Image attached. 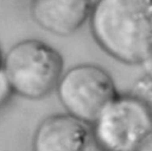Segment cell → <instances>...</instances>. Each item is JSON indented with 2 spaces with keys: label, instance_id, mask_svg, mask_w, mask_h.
<instances>
[{
  "label": "cell",
  "instance_id": "cell-2",
  "mask_svg": "<svg viewBox=\"0 0 152 151\" xmlns=\"http://www.w3.org/2000/svg\"><path fill=\"white\" fill-rule=\"evenodd\" d=\"M63 71L59 51L40 39H23L4 52L2 73L13 95L27 100L48 96L55 90Z\"/></svg>",
  "mask_w": 152,
  "mask_h": 151
},
{
  "label": "cell",
  "instance_id": "cell-9",
  "mask_svg": "<svg viewBox=\"0 0 152 151\" xmlns=\"http://www.w3.org/2000/svg\"><path fill=\"white\" fill-rule=\"evenodd\" d=\"M134 151H152V131L139 143Z\"/></svg>",
  "mask_w": 152,
  "mask_h": 151
},
{
  "label": "cell",
  "instance_id": "cell-7",
  "mask_svg": "<svg viewBox=\"0 0 152 151\" xmlns=\"http://www.w3.org/2000/svg\"><path fill=\"white\" fill-rule=\"evenodd\" d=\"M131 93L142 100L152 109V69L141 74L135 81Z\"/></svg>",
  "mask_w": 152,
  "mask_h": 151
},
{
  "label": "cell",
  "instance_id": "cell-3",
  "mask_svg": "<svg viewBox=\"0 0 152 151\" xmlns=\"http://www.w3.org/2000/svg\"><path fill=\"white\" fill-rule=\"evenodd\" d=\"M152 131V109L132 93L118 94L90 125L101 151H134Z\"/></svg>",
  "mask_w": 152,
  "mask_h": 151
},
{
  "label": "cell",
  "instance_id": "cell-10",
  "mask_svg": "<svg viewBox=\"0 0 152 151\" xmlns=\"http://www.w3.org/2000/svg\"><path fill=\"white\" fill-rule=\"evenodd\" d=\"M2 57H4V51H2V49L0 46V73L2 70Z\"/></svg>",
  "mask_w": 152,
  "mask_h": 151
},
{
  "label": "cell",
  "instance_id": "cell-1",
  "mask_svg": "<svg viewBox=\"0 0 152 151\" xmlns=\"http://www.w3.org/2000/svg\"><path fill=\"white\" fill-rule=\"evenodd\" d=\"M88 23L95 43L115 61L138 65L152 58V0H95Z\"/></svg>",
  "mask_w": 152,
  "mask_h": 151
},
{
  "label": "cell",
  "instance_id": "cell-4",
  "mask_svg": "<svg viewBox=\"0 0 152 151\" xmlns=\"http://www.w3.org/2000/svg\"><path fill=\"white\" fill-rule=\"evenodd\" d=\"M55 90L65 113L88 125L119 94L110 74L94 63L63 71Z\"/></svg>",
  "mask_w": 152,
  "mask_h": 151
},
{
  "label": "cell",
  "instance_id": "cell-5",
  "mask_svg": "<svg viewBox=\"0 0 152 151\" xmlns=\"http://www.w3.org/2000/svg\"><path fill=\"white\" fill-rule=\"evenodd\" d=\"M91 140L90 125L66 113L52 114L36 127L32 151H87Z\"/></svg>",
  "mask_w": 152,
  "mask_h": 151
},
{
  "label": "cell",
  "instance_id": "cell-6",
  "mask_svg": "<svg viewBox=\"0 0 152 151\" xmlns=\"http://www.w3.org/2000/svg\"><path fill=\"white\" fill-rule=\"evenodd\" d=\"M93 0H30V14L44 31L68 37L88 20Z\"/></svg>",
  "mask_w": 152,
  "mask_h": 151
},
{
  "label": "cell",
  "instance_id": "cell-8",
  "mask_svg": "<svg viewBox=\"0 0 152 151\" xmlns=\"http://www.w3.org/2000/svg\"><path fill=\"white\" fill-rule=\"evenodd\" d=\"M12 96H13V92L1 70V73H0V108L2 106H5Z\"/></svg>",
  "mask_w": 152,
  "mask_h": 151
}]
</instances>
